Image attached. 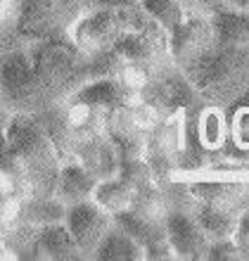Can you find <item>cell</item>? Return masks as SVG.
<instances>
[{
  "instance_id": "cell-1",
  "label": "cell",
  "mask_w": 249,
  "mask_h": 261,
  "mask_svg": "<svg viewBox=\"0 0 249 261\" xmlns=\"http://www.w3.org/2000/svg\"><path fill=\"white\" fill-rule=\"evenodd\" d=\"M88 81H93L90 60L71 38L26 41L0 53L3 121L12 114H41L69 100Z\"/></svg>"
},
{
  "instance_id": "cell-2",
  "label": "cell",
  "mask_w": 249,
  "mask_h": 261,
  "mask_svg": "<svg viewBox=\"0 0 249 261\" xmlns=\"http://www.w3.org/2000/svg\"><path fill=\"white\" fill-rule=\"evenodd\" d=\"M3 145L19 157L31 180V195H55L62 157L45 126L34 114H12L3 121Z\"/></svg>"
},
{
  "instance_id": "cell-3",
  "label": "cell",
  "mask_w": 249,
  "mask_h": 261,
  "mask_svg": "<svg viewBox=\"0 0 249 261\" xmlns=\"http://www.w3.org/2000/svg\"><path fill=\"white\" fill-rule=\"evenodd\" d=\"M185 74L209 102L228 107L249 95V43L216 41V48Z\"/></svg>"
},
{
  "instance_id": "cell-4",
  "label": "cell",
  "mask_w": 249,
  "mask_h": 261,
  "mask_svg": "<svg viewBox=\"0 0 249 261\" xmlns=\"http://www.w3.org/2000/svg\"><path fill=\"white\" fill-rule=\"evenodd\" d=\"M152 19L145 7H126V10H88L76 27L71 29V41L76 43L86 57H97L109 53L124 41L128 34L138 31Z\"/></svg>"
},
{
  "instance_id": "cell-5",
  "label": "cell",
  "mask_w": 249,
  "mask_h": 261,
  "mask_svg": "<svg viewBox=\"0 0 249 261\" xmlns=\"http://www.w3.org/2000/svg\"><path fill=\"white\" fill-rule=\"evenodd\" d=\"M86 12V0H19L17 31L26 41L71 38V29Z\"/></svg>"
},
{
  "instance_id": "cell-6",
  "label": "cell",
  "mask_w": 249,
  "mask_h": 261,
  "mask_svg": "<svg viewBox=\"0 0 249 261\" xmlns=\"http://www.w3.org/2000/svg\"><path fill=\"white\" fill-rule=\"evenodd\" d=\"M117 50L126 57V62L138 67L150 81L176 67L171 50V34L154 19H150L143 29L126 36L117 45Z\"/></svg>"
},
{
  "instance_id": "cell-7",
  "label": "cell",
  "mask_w": 249,
  "mask_h": 261,
  "mask_svg": "<svg viewBox=\"0 0 249 261\" xmlns=\"http://www.w3.org/2000/svg\"><path fill=\"white\" fill-rule=\"evenodd\" d=\"M216 48V29L207 14H187V19L171 34L173 60L183 71L200 64Z\"/></svg>"
},
{
  "instance_id": "cell-8",
  "label": "cell",
  "mask_w": 249,
  "mask_h": 261,
  "mask_svg": "<svg viewBox=\"0 0 249 261\" xmlns=\"http://www.w3.org/2000/svg\"><path fill=\"white\" fill-rule=\"evenodd\" d=\"M64 223L69 226V230L74 233L76 242L81 245L86 259L93 261L97 247H100V242L104 240V235L109 233L112 226H114V214L102 209L95 199H88V202L69 206Z\"/></svg>"
},
{
  "instance_id": "cell-9",
  "label": "cell",
  "mask_w": 249,
  "mask_h": 261,
  "mask_svg": "<svg viewBox=\"0 0 249 261\" xmlns=\"http://www.w3.org/2000/svg\"><path fill=\"white\" fill-rule=\"evenodd\" d=\"M228 138L223 145V162L218 171H247L249 169V95L226 107Z\"/></svg>"
},
{
  "instance_id": "cell-10",
  "label": "cell",
  "mask_w": 249,
  "mask_h": 261,
  "mask_svg": "<svg viewBox=\"0 0 249 261\" xmlns=\"http://www.w3.org/2000/svg\"><path fill=\"white\" fill-rule=\"evenodd\" d=\"M166 230L171 240L178 261H207L211 240L207 238L204 228L200 221L195 219V214L185 212H171L166 219Z\"/></svg>"
},
{
  "instance_id": "cell-11",
  "label": "cell",
  "mask_w": 249,
  "mask_h": 261,
  "mask_svg": "<svg viewBox=\"0 0 249 261\" xmlns=\"http://www.w3.org/2000/svg\"><path fill=\"white\" fill-rule=\"evenodd\" d=\"M192 193L200 202L223 212L242 216L249 209V180H209L190 178Z\"/></svg>"
},
{
  "instance_id": "cell-12",
  "label": "cell",
  "mask_w": 249,
  "mask_h": 261,
  "mask_svg": "<svg viewBox=\"0 0 249 261\" xmlns=\"http://www.w3.org/2000/svg\"><path fill=\"white\" fill-rule=\"evenodd\" d=\"M76 162L86 166L97 180H107L119 176L121 169V152H119L117 143L109 138V133H97V136L88 138L78 145L76 150Z\"/></svg>"
},
{
  "instance_id": "cell-13",
  "label": "cell",
  "mask_w": 249,
  "mask_h": 261,
  "mask_svg": "<svg viewBox=\"0 0 249 261\" xmlns=\"http://www.w3.org/2000/svg\"><path fill=\"white\" fill-rule=\"evenodd\" d=\"M0 252L3 259L12 261H45L41 249V228L24 221L0 226Z\"/></svg>"
},
{
  "instance_id": "cell-14",
  "label": "cell",
  "mask_w": 249,
  "mask_h": 261,
  "mask_svg": "<svg viewBox=\"0 0 249 261\" xmlns=\"http://www.w3.org/2000/svg\"><path fill=\"white\" fill-rule=\"evenodd\" d=\"M97 183L100 180L86 166H81L78 162H67V164H62V173H60L55 197H60L67 206L81 204V202L93 199Z\"/></svg>"
},
{
  "instance_id": "cell-15",
  "label": "cell",
  "mask_w": 249,
  "mask_h": 261,
  "mask_svg": "<svg viewBox=\"0 0 249 261\" xmlns=\"http://www.w3.org/2000/svg\"><path fill=\"white\" fill-rule=\"evenodd\" d=\"M41 249L45 261H86L81 245L64 221L41 228Z\"/></svg>"
},
{
  "instance_id": "cell-16",
  "label": "cell",
  "mask_w": 249,
  "mask_h": 261,
  "mask_svg": "<svg viewBox=\"0 0 249 261\" xmlns=\"http://www.w3.org/2000/svg\"><path fill=\"white\" fill-rule=\"evenodd\" d=\"M67 209L69 206L55 195H29L26 199H21L14 221H24V223L43 228L50 223H62L67 219Z\"/></svg>"
},
{
  "instance_id": "cell-17",
  "label": "cell",
  "mask_w": 249,
  "mask_h": 261,
  "mask_svg": "<svg viewBox=\"0 0 249 261\" xmlns=\"http://www.w3.org/2000/svg\"><path fill=\"white\" fill-rule=\"evenodd\" d=\"M0 190L3 199H26L31 190V180H29L26 169L21 166L19 157L14 154L7 145H3V159H0Z\"/></svg>"
},
{
  "instance_id": "cell-18",
  "label": "cell",
  "mask_w": 249,
  "mask_h": 261,
  "mask_svg": "<svg viewBox=\"0 0 249 261\" xmlns=\"http://www.w3.org/2000/svg\"><path fill=\"white\" fill-rule=\"evenodd\" d=\"M93 261H145V247L135 242L121 226H112V230L104 235Z\"/></svg>"
},
{
  "instance_id": "cell-19",
  "label": "cell",
  "mask_w": 249,
  "mask_h": 261,
  "mask_svg": "<svg viewBox=\"0 0 249 261\" xmlns=\"http://www.w3.org/2000/svg\"><path fill=\"white\" fill-rule=\"evenodd\" d=\"M114 223L124 228L126 233L131 235L135 242H140V245H143L145 249L152 247V245H159V242L169 240V230H166V223L143 219V216H138V214H133L131 209L114 214Z\"/></svg>"
},
{
  "instance_id": "cell-20",
  "label": "cell",
  "mask_w": 249,
  "mask_h": 261,
  "mask_svg": "<svg viewBox=\"0 0 249 261\" xmlns=\"http://www.w3.org/2000/svg\"><path fill=\"white\" fill-rule=\"evenodd\" d=\"M195 219L200 221V226L204 228V233H207V238L211 242L235 238V230H237V226H240V216H237V214L223 212V209L209 206V204H204V202L197 204Z\"/></svg>"
},
{
  "instance_id": "cell-21",
  "label": "cell",
  "mask_w": 249,
  "mask_h": 261,
  "mask_svg": "<svg viewBox=\"0 0 249 261\" xmlns=\"http://www.w3.org/2000/svg\"><path fill=\"white\" fill-rule=\"evenodd\" d=\"M133 195H135V188L128 186L121 176H114V178H107L97 183L93 199L102 209H107L109 214H119V212L131 209Z\"/></svg>"
},
{
  "instance_id": "cell-22",
  "label": "cell",
  "mask_w": 249,
  "mask_h": 261,
  "mask_svg": "<svg viewBox=\"0 0 249 261\" xmlns=\"http://www.w3.org/2000/svg\"><path fill=\"white\" fill-rule=\"evenodd\" d=\"M131 212L143 216V219H150V221H159V223H166L169 219V202H166V195L157 183L147 188H140L135 190L133 195V202H131Z\"/></svg>"
},
{
  "instance_id": "cell-23",
  "label": "cell",
  "mask_w": 249,
  "mask_h": 261,
  "mask_svg": "<svg viewBox=\"0 0 249 261\" xmlns=\"http://www.w3.org/2000/svg\"><path fill=\"white\" fill-rule=\"evenodd\" d=\"M140 5L145 7V12L154 21H159L169 34H173L190 14L180 0H140Z\"/></svg>"
},
{
  "instance_id": "cell-24",
  "label": "cell",
  "mask_w": 249,
  "mask_h": 261,
  "mask_svg": "<svg viewBox=\"0 0 249 261\" xmlns=\"http://www.w3.org/2000/svg\"><path fill=\"white\" fill-rule=\"evenodd\" d=\"M119 176L133 186L135 190L140 188H147L154 183V176H152V169L147 164L145 157H128V159H121V169H119Z\"/></svg>"
},
{
  "instance_id": "cell-25",
  "label": "cell",
  "mask_w": 249,
  "mask_h": 261,
  "mask_svg": "<svg viewBox=\"0 0 249 261\" xmlns=\"http://www.w3.org/2000/svg\"><path fill=\"white\" fill-rule=\"evenodd\" d=\"M207 261H244L242 252L237 247V242L230 238V240H218L211 242L209 247V259Z\"/></svg>"
},
{
  "instance_id": "cell-26",
  "label": "cell",
  "mask_w": 249,
  "mask_h": 261,
  "mask_svg": "<svg viewBox=\"0 0 249 261\" xmlns=\"http://www.w3.org/2000/svg\"><path fill=\"white\" fill-rule=\"evenodd\" d=\"M180 3L190 14H207V17H214L218 10L228 7L226 0H180Z\"/></svg>"
},
{
  "instance_id": "cell-27",
  "label": "cell",
  "mask_w": 249,
  "mask_h": 261,
  "mask_svg": "<svg viewBox=\"0 0 249 261\" xmlns=\"http://www.w3.org/2000/svg\"><path fill=\"white\" fill-rule=\"evenodd\" d=\"M173 259H178V256H176L171 240H164L159 245H152V247L145 249V261H173Z\"/></svg>"
},
{
  "instance_id": "cell-28",
  "label": "cell",
  "mask_w": 249,
  "mask_h": 261,
  "mask_svg": "<svg viewBox=\"0 0 249 261\" xmlns=\"http://www.w3.org/2000/svg\"><path fill=\"white\" fill-rule=\"evenodd\" d=\"M233 240L237 242V247H240V252H242V259L249 261V209L240 216V226H237Z\"/></svg>"
},
{
  "instance_id": "cell-29",
  "label": "cell",
  "mask_w": 249,
  "mask_h": 261,
  "mask_svg": "<svg viewBox=\"0 0 249 261\" xmlns=\"http://www.w3.org/2000/svg\"><path fill=\"white\" fill-rule=\"evenodd\" d=\"M88 10H126V7H140V0H86Z\"/></svg>"
},
{
  "instance_id": "cell-30",
  "label": "cell",
  "mask_w": 249,
  "mask_h": 261,
  "mask_svg": "<svg viewBox=\"0 0 249 261\" xmlns=\"http://www.w3.org/2000/svg\"><path fill=\"white\" fill-rule=\"evenodd\" d=\"M226 5L240 10V12H249V0H226Z\"/></svg>"
}]
</instances>
